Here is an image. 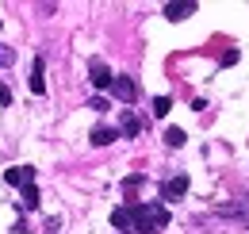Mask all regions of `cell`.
<instances>
[{
	"label": "cell",
	"mask_w": 249,
	"mask_h": 234,
	"mask_svg": "<svg viewBox=\"0 0 249 234\" xmlns=\"http://www.w3.org/2000/svg\"><path fill=\"white\" fill-rule=\"evenodd\" d=\"M130 227L138 234H157L169 227V207L165 204H130Z\"/></svg>",
	"instance_id": "cell-1"
},
{
	"label": "cell",
	"mask_w": 249,
	"mask_h": 234,
	"mask_svg": "<svg viewBox=\"0 0 249 234\" xmlns=\"http://www.w3.org/2000/svg\"><path fill=\"white\" fill-rule=\"evenodd\" d=\"M89 81H92L96 88H111V81H115V73L107 69V61L92 58V61H89Z\"/></svg>",
	"instance_id": "cell-2"
},
{
	"label": "cell",
	"mask_w": 249,
	"mask_h": 234,
	"mask_svg": "<svg viewBox=\"0 0 249 234\" xmlns=\"http://www.w3.org/2000/svg\"><path fill=\"white\" fill-rule=\"evenodd\" d=\"M184 192H188V176H184V173L169 176V180L161 184V200H165V204H173V200H180Z\"/></svg>",
	"instance_id": "cell-3"
},
{
	"label": "cell",
	"mask_w": 249,
	"mask_h": 234,
	"mask_svg": "<svg viewBox=\"0 0 249 234\" xmlns=\"http://www.w3.org/2000/svg\"><path fill=\"white\" fill-rule=\"evenodd\" d=\"M4 180L16 184V188H27V184H35V169H31V165H16V169L4 173Z\"/></svg>",
	"instance_id": "cell-4"
},
{
	"label": "cell",
	"mask_w": 249,
	"mask_h": 234,
	"mask_svg": "<svg viewBox=\"0 0 249 234\" xmlns=\"http://www.w3.org/2000/svg\"><path fill=\"white\" fill-rule=\"evenodd\" d=\"M111 92H115V96H119L123 104H130V100L138 96V85H134L130 77H115V81H111Z\"/></svg>",
	"instance_id": "cell-5"
},
{
	"label": "cell",
	"mask_w": 249,
	"mask_h": 234,
	"mask_svg": "<svg viewBox=\"0 0 249 234\" xmlns=\"http://www.w3.org/2000/svg\"><path fill=\"white\" fill-rule=\"evenodd\" d=\"M192 12H196V0H180V4H165V20H173V23H177V20H188Z\"/></svg>",
	"instance_id": "cell-6"
},
{
	"label": "cell",
	"mask_w": 249,
	"mask_h": 234,
	"mask_svg": "<svg viewBox=\"0 0 249 234\" xmlns=\"http://www.w3.org/2000/svg\"><path fill=\"white\" fill-rule=\"evenodd\" d=\"M31 92H46V65H42V58H35V65H31Z\"/></svg>",
	"instance_id": "cell-7"
},
{
	"label": "cell",
	"mask_w": 249,
	"mask_h": 234,
	"mask_svg": "<svg viewBox=\"0 0 249 234\" xmlns=\"http://www.w3.org/2000/svg\"><path fill=\"white\" fill-rule=\"evenodd\" d=\"M119 138V131H111V127H92V146H107V142H115Z\"/></svg>",
	"instance_id": "cell-8"
},
{
	"label": "cell",
	"mask_w": 249,
	"mask_h": 234,
	"mask_svg": "<svg viewBox=\"0 0 249 234\" xmlns=\"http://www.w3.org/2000/svg\"><path fill=\"white\" fill-rule=\"evenodd\" d=\"M111 227H115V231H130V204L111 211Z\"/></svg>",
	"instance_id": "cell-9"
},
{
	"label": "cell",
	"mask_w": 249,
	"mask_h": 234,
	"mask_svg": "<svg viewBox=\"0 0 249 234\" xmlns=\"http://www.w3.org/2000/svg\"><path fill=\"white\" fill-rule=\"evenodd\" d=\"M138 131H142V123H138V116H134V112H123V135H126V138H134Z\"/></svg>",
	"instance_id": "cell-10"
},
{
	"label": "cell",
	"mask_w": 249,
	"mask_h": 234,
	"mask_svg": "<svg viewBox=\"0 0 249 234\" xmlns=\"http://www.w3.org/2000/svg\"><path fill=\"white\" fill-rule=\"evenodd\" d=\"M184 138H188V135L180 131V127H169V131H165V142H169L173 150H180V146H184Z\"/></svg>",
	"instance_id": "cell-11"
},
{
	"label": "cell",
	"mask_w": 249,
	"mask_h": 234,
	"mask_svg": "<svg viewBox=\"0 0 249 234\" xmlns=\"http://www.w3.org/2000/svg\"><path fill=\"white\" fill-rule=\"evenodd\" d=\"M23 207H27V211H35V207H38V188H35V184H27V188H23Z\"/></svg>",
	"instance_id": "cell-12"
},
{
	"label": "cell",
	"mask_w": 249,
	"mask_h": 234,
	"mask_svg": "<svg viewBox=\"0 0 249 234\" xmlns=\"http://www.w3.org/2000/svg\"><path fill=\"white\" fill-rule=\"evenodd\" d=\"M169 108H173V100H169V96H157V100H154V116H157V119L169 116Z\"/></svg>",
	"instance_id": "cell-13"
},
{
	"label": "cell",
	"mask_w": 249,
	"mask_h": 234,
	"mask_svg": "<svg viewBox=\"0 0 249 234\" xmlns=\"http://www.w3.org/2000/svg\"><path fill=\"white\" fill-rule=\"evenodd\" d=\"M138 184H142V176H126V180H123V192H126V196H134Z\"/></svg>",
	"instance_id": "cell-14"
},
{
	"label": "cell",
	"mask_w": 249,
	"mask_h": 234,
	"mask_svg": "<svg viewBox=\"0 0 249 234\" xmlns=\"http://www.w3.org/2000/svg\"><path fill=\"white\" fill-rule=\"evenodd\" d=\"M12 61H16V50H12V46H4V42H0V65H12Z\"/></svg>",
	"instance_id": "cell-15"
},
{
	"label": "cell",
	"mask_w": 249,
	"mask_h": 234,
	"mask_svg": "<svg viewBox=\"0 0 249 234\" xmlns=\"http://www.w3.org/2000/svg\"><path fill=\"white\" fill-rule=\"evenodd\" d=\"M0 104H4V108L12 104V88H8V85H0Z\"/></svg>",
	"instance_id": "cell-16"
}]
</instances>
